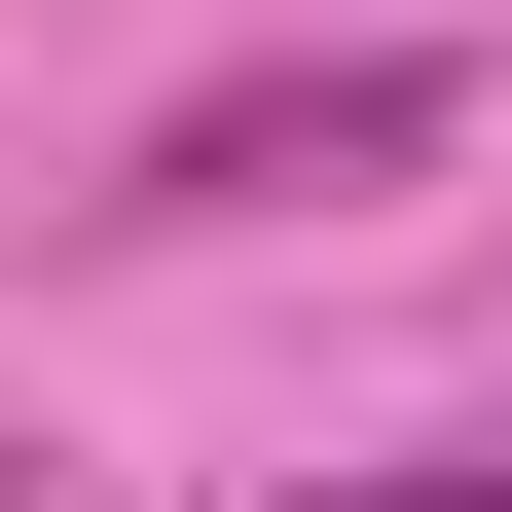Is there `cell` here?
Wrapping results in <instances>:
<instances>
[{
	"label": "cell",
	"mask_w": 512,
	"mask_h": 512,
	"mask_svg": "<svg viewBox=\"0 0 512 512\" xmlns=\"http://www.w3.org/2000/svg\"><path fill=\"white\" fill-rule=\"evenodd\" d=\"M0 512H37V439H0Z\"/></svg>",
	"instance_id": "7a4b0ae2"
},
{
	"label": "cell",
	"mask_w": 512,
	"mask_h": 512,
	"mask_svg": "<svg viewBox=\"0 0 512 512\" xmlns=\"http://www.w3.org/2000/svg\"><path fill=\"white\" fill-rule=\"evenodd\" d=\"M439 110H476V74H439V37H330V74H220V110H183L147 183H110V220H293V183H403Z\"/></svg>",
	"instance_id": "6da1fadb"
}]
</instances>
